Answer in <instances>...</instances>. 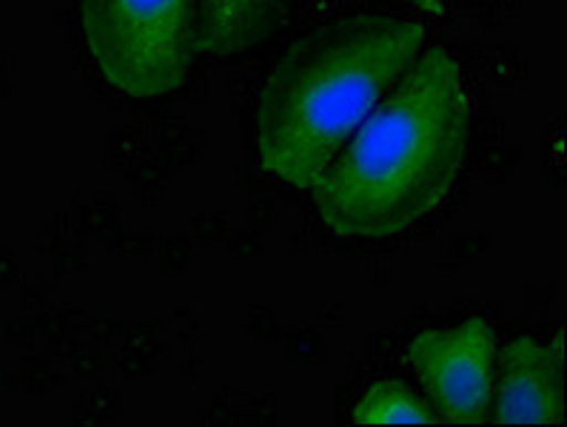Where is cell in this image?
<instances>
[{
    "instance_id": "cell-1",
    "label": "cell",
    "mask_w": 567,
    "mask_h": 427,
    "mask_svg": "<svg viewBox=\"0 0 567 427\" xmlns=\"http://www.w3.org/2000/svg\"><path fill=\"white\" fill-rule=\"evenodd\" d=\"M467 134L471 106L460 66L442 46L427 49L311 188L322 226L346 240L411 228L454 191Z\"/></svg>"
},
{
    "instance_id": "cell-2",
    "label": "cell",
    "mask_w": 567,
    "mask_h": 427,
    "mask_svg": "<svg viewBox=\"0 0 567 427\" xmlns=\"http://www.w3.org/2000/svg\"><path fill=\"white\" fill-rule=\"evenodd\" d=\"M422 23L354 12L308 29L274 63L257 101L260 166L315 188L351 134L420 58Z\"/></svg>"
},
{
    "instance_id": "cell-3",
    "label": "cell",
    "mask_w": 567,
    "mask_h": 427,
    "mask_svg": "<svg viewBox=\"0 0 567 427\" xmlns=\"http://www.w3.org/2000/svg\"><path fill=\"white\" fill-rule=\"evenodd\" d=\"M97 72L132 101L174 92L197 54V0H81Z\"/></svg>"
},
{
    "instance_id": "cell-4",
    "label": "cell",
    "mask_w": 567,
    "mask_h": 427,
    "mask_svg": "<svg viewBox=\"0 0 567 427\" xmlns=\"http://www.w3.org/2000/svg\"><path fill=\"white\" fill-rule=\"evenodd\" d=\"M494 327L467 320L451 331H427L405 347L427 407L447 425H480L494 396Z\"/></svg>"
},
{
    "instance_id": "cell-5",
    "label": "cell",
    "mask_w": 567,
    "mask_h": 427,
    "mask_svg": "<svg viewBox=\"0 0 567 427\" xmlns=\"http://www.w3.org/2000/svg\"><path fill=\"white\" fill-rule=\"evenodd\" d=\"M487 414L507 427L565 425V336L547 345L534 336L511 342Z\"/></svg>"
},
{
    "instance_id": "cell-6",
    "label": "cell",
    "mask_w": 567,
    "mask_h": 427,
    "mask_svg": "<svg viewBox=\"0 0 567 427\" xmlns=\"http://www.w3.org/2000/svg\"><path fill=\"white\" fill-rule=\"evenodd\" d=\"M280 0H197V52L243 54L266 38Z\"/></svg>"
},
{
    "instance_id": "cell-7",
    "label": "cell",
    "mask_w": 567,
    "mask_h": 427,
    "mask_svg": "<svg viewBox=\"0 0 567 427\" xmlns=\"http://www.w3.org/2000/svg\"><path fill=\"white\" fill-rule=\"evenodd\" d=\"M354 421L362 427L380 425H436L434 410L425 399L396 379L377 382L354 405Z\"/></svg>"
},
{
    "instance_id": "cell-8",
    "label": "cell",
    "mask_w": 567,
    "mask_h": 427,
    "mask_svg": "<svg viewBox=\"0 0 567 427\" xmlns=\"http://www.w3.org/2000/svg\"><path fill=\"white\" fill-rule=\"evenodd\" d=\"M400 3H405V7L416 9V12L427 14V18H445V9H442V0H400Z\"/></svg>"
}]
</instances>
